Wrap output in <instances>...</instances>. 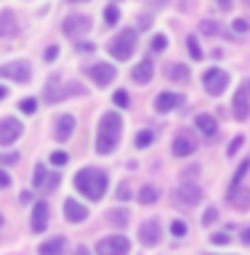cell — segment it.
Returning <instances> with one entry per match:
<instances>
[{"label": "cell", "mask_w": 250, "mask_h": 255, "mask_svg": "<svg viewBox=\"0 0 250 255\" xmlns=\"http://www.w3.org/2000/svg\"><path fill=\"white\" fill-rule=\"evenodd\" d=\"M232 115H235L240 123H245L250 117V96H248V88L243 85L240 91L235 93V99H232Z\"/></svg>", "instance_id": "cell-10"}, {"label": "cell", "mask_w": 250, "mask_h": 255, "mask_svg": "<svg viewBox=\"0 0 250 255\" xmlns=\"http://www.w3.org/2000/svg\"><path fill=\"white\" fill-rule=\"evenodd\" d=\"M59 178H61V175H59V173H53L51 178H48V183H45V189H48V191H53L56 186H59Z\"/></svg>", "instance_id": "cell-39"}, {"label": "cell", "mask_w": 250, "mask_h": 255, "mask_svg": "<svg viewBox=\"0 0 250 255\" xmlns=\"http://www.w3.org/2000/svg\"><path fill=\"white\" fill-rule=\"evenodd\" d=\"M91 29V19L88 16H67L64 19V35L67 37H80Z\"/></svg>", "instance_id": "cell-11"}, {"label": "cell", "mask_w": 250, "mask_h": 255, "mask_svg": "<svg viewBox=\"0 0 250 255\" xmlns=\"http://www.w3.org/2000/svg\"><path fill=\"white\" fill-rule=\"evenodd\" d=\"M195 125H197L205 135H216V130H219V123H216V117H211V115H197Z\"/></svg>", "instance_id": "cell-21"}, {"label": "cell", "mask_w": 250, "mask_h": 255, "mask_svg": "<svg viewBox=\"0 0 250 255\" xmlns=\"http://www.w3.org/2000/svg\"><path fill=\"white\" fill-rule=\"evenodd\" d=\"M64 215H67L69 223H80V221L88 218V210L77 202V199H67V202H64Z\"/></svg>", "instance_id": "cell-15"}, {"label": "cell", "mask_w": 250, "mask_h": 255, "mask_svg": "<svg viewBox=\"0 0 250 255\" xmlns=\"http://www.w3.org/2000/svg\"><path fill=\"white\" fill-rule=\"evenodd\" d=\"M157 199H160V191L155 186H144L141 194H139V202L141 205H152V202H157Z\"/></svg>", "instance_id": "cell-23"}, {"label": "cell", "mask_w": 250, "mask_h": 255, "mask_svg": "<svg viewBox=\"0 0 250 255\" xmlns=\"http://www.w3.org/2000/svg\"><path fill=\"white\" fill-rule=\"evenodd\" d=\"M136 51V29H123L112 37L109 43V53L115 56L117 61H128Z\"/></svg>", "instance_id": "cell-3"}, {"label": "cell", "mask_w": 250, "mask_h": 255, "mask_svg": "<svg viewBox=\"0 0 250 255\" xmlns=\"http://www.w3.org/2000/svg\"><path fill=\"white\" fill-rule=\"evenodd\" d=\"M128 197H131V191H128L125 183H120V189H117V199H128Z\"/></svg>", "instance_id": "cell-41"}, {"label": "cell", "mask_w": 250, "mask_h": 255, "mask_svg": "<svg viewBox=\"0 0 250 255\" xmlns=\"http://www.w3.org/2000/svg\"><path fill=\"white\" fill-rule=\"evenodd\" d=\"M5 186H11V175H8L3 167H0V189H5Z\"/></svg>", "instance_id": "cell-40"}, {"label": "cell", "mask_w": 250, "mask_h": 255, "mask_svg": "<svg viewBox=\"0 0 250 255\" xmlns=\"http://www.w3.org/2000/svg\"><path fill=\"white\" fill-rule=\"evenodd\" d=\"M203 83H205V91L211 96H221L224 91H227V85H229V75L224 69H208Z\"/></svg>", "instance_id": "cell-5"}, {"label": "cell", "mask_w": 250, "mask_h": 255, "mask_svg": "<svg viewBox=\"0 0 250 255\" xmlns=\"http://www.w3.org/2000/svg\"><path fill=\"white\" fill-rule=\"evenodd\" d=\"M168 77H171L173 83H187L189 80V67L187 64H171V67H168Z\"/></svg>", "instance_id": "cell-22"}, {"label": "cell", "mask_w": 250, "mask_h": 255, "mask_svg": "<svg viewBox=\"0 0 250 255\" xmlns=\"http://www.w3.org/2000/svg\"><path fill=\"white\" fill-rule=\"evenodd\" d=\"M56 53H59V48H56V45H51V48L45 51V59H48V61H53V59H56Z\"/></svg>", "instance_id": "cell-42"}, {"label": "cell", "mask_w": 250, "mask_h": 255, "mask_svg": "<svg viewBox=\"0 0 250 255\" xmlns=\"http://www.w3.org/2000/svg\"><path fill=\"white\" fill-rule=\"evenodd\" d=\"M19 32V21L13 19L11 11H3L0 13V37H13Z\"/></svg>", "instance_id": "cell-19"}, {"label": "cell", "mask_w": 250, "mask_h": 255, "mask_svg": "<svg viewBox=\"0 0 250 255\" xmlns=\"http://www.w3.org/2000/svg\"><path fill=\"white\" fill-rule=\"evenodd\" d=\"M69 3H85V0H69Z\"/></svg>", "instance_id": "cell-49"}, {"label": "cell", "mask_w": 250, "mask_h": 255, "mask_svg": "<svg viewBox=\"0 0 250 255\" xmlns=\"http://www.w3.org/2000/svg\"><path fill=\"white\" fill-rule=\"evenodd\" d=\"M187 48H189V53H192V59H195V61H197V59H203V51H200V45H197V40H195V37H189V40H187Z\"/></svg>", "instance_id": "cell-28"}, {"label": "cell", "mask_w": 250, "mask_h": 255, "mask_svg": "<svg viewBox=\"0 0 250 255\" xmlns=\"http://www.w3.org/2000/svg\"><path fill=\"white\" fill-rule=\"evenodd\" d=\"M19 107H21V112H24V115H35V109H37V101H35V99H24V101L19 104Z\"/></svg>", "instance_id": "cell-30"}, {"label": "cell", "mask_w": 250, "mask_h": 255, "mask_svg": "<svg viewBox=\"0 0 250 255\" xmlns=\"http://www.w3.org/2000/svg\"><path fill=\"white\" fill-rule=\"evenodd\" d=\"M211 239H213V242H216V245H227V242H229V239H232V237L227 234V231H219V234H213Z\"/></svg>", "instance_id": "cell-36"}, {"label": "cell", "mask_w": 250, "mask_h": 255, "mask_svg": "<svg viewBox=\"0 0 250 255\" xmlns=\"http://www.w3.org/2000/svg\"><path fill=\"white\" fill-rule=\"evenodd\" d=\"M21 135V123L16 117H3L0 120V146H11Z\"/></svg>", "instance_id": "cell-7"}, {"label": "cell", "mask_w": 250, "mask_h": 255, "mask_svg": "<svg viewBox=\"0 0 250 255\" xmlns=\"http://www.w3.org/2000/svg\"><path fill=\"white\" fill-rule=\"evenodd\" d=\"M0 77H8L13 83H29L32 77V69L27 61H11V64H3L0 67Z\"/></svg>", "instance_id": "cell-6"}, {"label": "cell", "mask_w": 250, "mask_h": 255, "mask_svg": "<svg viewBox=\"0 0 250 255\" xmlns=\"http://www.w3.org/2000/svg\"><path fill=\"white\" fill-rule=\"evenodd\" d=\"M232 27H235L237 32H248V29H250V21H248V19H237Z\"/></svg>", "instance_id": "cell-38"}, {"label": "cell", "mask_w": 250, "mask_h": 255, "mask_svg": "<svg viewBox=\"0 0 250 255\" xmlns=\"http://www.w3.org/2000/svg\"><path fill=\"white\" fill-rule=\"evenodd\" d=\"M104 19H107L109 27H112V24H117V19H120L117 8H115V5H107V11H104Z\"/></svg>", "instance_id": "cell-29"}, {"label": "cell", "mask_w": 250, "mask_h": 255, "mask_svg": "<svg viewBox=\"0 0 250 255\" xmlns=\"http://www.w3.org/2000/svg\"><path fill=\"white\" fill-rule=\"evenodd\" d=\"M243 242H245V245H250V226L243 231Z\"/></svg>", "instance_id": "cell-46"}, {"label": "cell", "mask_w": 250, "mask_h": 255, "mask_svg": "<svg viewBox=\"0 0 250 255\" xmlns=\"http://www.w3.org/2000/svg\"><path fill=\"white\" fill-rule=\"evenodd\" d=\"M109 221L115 223V226H125V223H128V213H123V210H112V213H109Z\"/></svg>", "instance_id": "cell-27"}, {"label": "cell", "mask_w": 250, "mask_h": 255, "mask_svg": "<svg viewBox=\"0 0 250 255\" xmlns=\"http://www.w3.org/2000/svg\"><path fill=\"white\" fill-rule=\"evenodd\" d=\"M173 199L179 202L181 207H195L200 199H203V191H200V186H195V183H184V186H179L173 191Z\"/></svg>", "instance_id": "cell-9"}, {"label": "cell", "mask_w": 250, "mask_h": 255, "mask_svg": "<svg viewBox=\"0 0 250 255\" xmlns=\"http://www.w3.org/2000/svg\"><path fill=\"white\" fill-rule=\"evenodd\" d=\"M245 3H248V5H250V0H245Z\"/></svg>", "instance_id": "cell-50"}, {"label": "cell", "mask_w": 250, "mask_h": 255, "mask_svg": "<svg viewBox=\"0 0 250 255\" xmlns=\"http://www.w3.org/2000/svg\"><path fill=\"white\" fill-rule=\"evenodd\" d=\"M48 226V202H37L35 210H32V231H45Z\"/></svg>", "instance_id": "cell-16"}, {"label": "cell", "mask_w": 250, "mask_h": 255, "mask_svg": "<svg viewBox=\"0 0 250 255\" xmlns=\"http://www.w3.org/2000/svg\"><path fill=\"white\" fill-rule=\"evenodd\" d=\"M171 231H173V237H184V234H187V226H184V221H173Z\"/></svg>", "instance_id": "cell-34"}, {"label": "cell", "mask_w": 250, "mask_h": 255, "mask_svg": "<svg viewBox=\"0 0 250 255\" xmlns=\"http://www.w3.org/2000/svg\"><path fill=\"white\" fill-rule=\"evenodd\" d=\"M181 104H184V96L165 91V93H160V96H157V101H155V109L160 112V115H165V112H173L176 107H181Z\"/></svg>", "instance_id": "cell-14"}, {"label": "cell", "mask_w": 250, "mask_h": 255, "mask_svg": "<svg viewBox=\"0 0 250 255\" xmlns=\"http://www.w3.org/2000/svg\"><path fill=\"white\" fill-rule=\"evenodd\" d=\"M243 141H245V138H243V135H237V138H235V141H232V143H229V157H232V154H237V149H240V146H243Z\"/></svg>", "instance_id": "cell-37"}, {"label": "cell", "mask_w": 250, "mask_h": 255, "mask_svg": "<svg viewBox=\"0 0 250 255\" xmlns=\"http://www.w3.org/2000/svg\"><path fill=\"white\" fill-rule=\"evenodd\" d=\"M152 77H155V64H152L149 59H144L141 64H136V67H133V80H136V83L147 85Z\"/></svg>", "instance_id": "cell-18"}, {"label": "cell", "mask_w": 250, "mask_h": 255, "mask_svg": "<svg viewBox=\"0 0 250 255\" xmlns=\"http://www.w3.org/2000/svg\"><path fill=\"white\" fill-rule=\"evenodd\" d=\"M0 162H5V165H8V162H16V154H5V157H0Z\"/></svg>", "instance_id": "cell-45"}, {"label": "cell", "mask_w": 250, "mask_h": 255, "mask_svg": "<svg viewBox=\"0 0 250 255\" xmlns=\"http://www.w3.org/2000/svg\"><path fill=\"white\" fill-rule=\"evenodd\" d=\"M0 223H3V218H0Z\"/></svg>", "instance_id": "cell-51"}, {"label": "cell", "mask_w": 250, "mask_h": 255, "mask_svg": "<svg viewBox=\"0 0 250 255\" xmlns=\"http://www.w3.org/2000/svg\"><path fill=\"white\" fill-rule=\"evenodd\" d=\"M152 141H155V133H152V130H141L139 135H136V146H139V149H147Z\"/></svg>", "instance_id": "cell-26"}, {"label": "cell", "mask_w": 250, "mask_h": 255, "mask_svg": "<svg viewBox=\"0 0 250 255\" xmlns=\"http://www.w3.org/2000/svg\"><path fill=\"white\" fill-rule=\"evenodd\" d=\"M195 149H197V141L189 133H179L173 138V154L176 157H189V154H195Z\"/></svg>", "instance_id": "cell-13"}, {"label": "cell", "mask_w": 250, "mask_h": 255, "mask_svg": "<svg viewBox=\"0 0 250 255\" xmlns=\"http://www.w3.org/2000/svg\"><path fill=\"white\" fill-rule=\"evenodd\" d=\"M165 45H168V37L165 35H155V40H152V51H163Z\"/></svg>", "instance_id": "cell-33"}, {"label": "cell", "mask_w": 250, "mask_h": 255, "mask_svg": "<svg viewBox=\"0 0 250 255\" xmlns=\"http://www.w3.org/2000/svg\"><path fill=\"white\" fill-rule=\"evenodd\" d=\"M5 96H8V91H5L3 85H0V99H5Z\"/></svg>", "instance_id": "cell-47"}, {"label": "cell", "mask_w": 250, "mask_h": 255, "mask_svg": "<svg viewBox=\"0 0 250 255\" xmlns=\"http://www.w3.org/2000/svg\"><path fill=\"white\" fill-rule=\"evenodd\" d=\"M96 253H99V255H128V253H131V242H128V237L112 234V237L99 239Z\"/></svg>", "instance_id": "cell-4"}, {"label": "cell", "mask_w": 250, "mask_h": 255, "mask_svg": "<svg viewBox=\"0 0 250 255\" xmlns=\"http://www.w3.org/2000/svg\"><path fill=\"white\" fill-rule=\"evenodd\" d=\"M107 173H101L99 167H83L77 175H75V186L77 191H83L88 199H101L104 191H107Z\"/></svg>", "instance_id": "cell-2"}, {"label": "cell", "mask_w": 250, "mask_h": 255, "mask_svg": "<svg viewBox=\"0 0 250 255\" xmlns=\"http://www.w3.org/2000/svg\"><path fill=\"white\" fill-rule=\"evenodd\" d=\"M72 130H75V117H72V115H61L59 120H56L53 135H56L59 141H67L69 135H72Z\"/></svg>", "instance_id": "cell-17"}, {"label": "cell", "mask_w": 250, "mask_h": 255, "mask_svg": "<svg viewBox=\"0 0 250 255\" xmlns=\"http://www.w3.org/2000/svg\"><path fill=\"white\" fill-rule=\"evenodd\" d=\"M139 239H141V245H147V247H155L160 239H163V226H160V221L157 218H149L147 223H141V229H139Z\"/></svg>", "instance_id": "cell-8"}, {"label": "cell", "mask_w": 250, "mask_h": 255, "mask_svg": "<svg viewBox=\"0 0 250 255\" xmlns=\"http://www.w3.org/2000/svg\"><path fill=\"white\" fill-rule=\"evenodd\" d=\"M219 8H221V11H229V8H232V0H219Z\"/></svg>", "instance_id": "cell-44"}, {"label": "cell", "mask_w": 250, "mask_h": 255, "mask_svg": "<svg viewBox=\"0 0 250 255\" xmlns=\"http://www.w3.org/2000/svg\"><path fill=\"white\" fill-rule=\"evenodd\" d=\"M115 104H117V107H128V104H131V99H128L125 91H117V93H115Z\"/></svg>", "instance_id": "cell-35"}, {"label": "cell", "mask_w": 250, "mask_h": 255, "mask_svg": "<svg viewBox=\"0 0 250 255\" xmlns=\"http://www.w3.org/2000/svg\"><path fill=\"white\" fill-rule=\"evenodd\" d=\"M120 133H123V120H120L117 112H107L99 123V133H96V151L99 154H109L115 151Z\"/></svg>", "instance_id": "cell-1"}, {"label": "cell", "mask_w": 250, "mask_h": 255, "mask_svg": "<svg viewBox=\"0 0 250 255\" xmlns=\"http://www.w3.org/2000/svg\"><path fill=\"white\" fill-rule=\"evenodd\" d=\"M216 218H219V210H216V207H208L205 215H203V226H211Z\"/></svg>", "instance_id": "cell-31"}, {"label": "cell", "mask_w": 250, "mask_h": 255, "mask_svg": "<svg viewBox=\"0 0 250 255\" xmlns=\"http://www.w3.org/2000/svg\"><path fill=\"white\" fill-rule=\"evenodd\" d=\"M203 32H205V35H211V32H216V24H213V21H203Z\"/></svg>", "instance_id": "cell-43"}, {"label": "cell", "mask_w": 250, "mask_h": 255, "mask_svg": "<svg viewBox=\"0 0 250 255\" xmlns=\"http://www.w3.org/2000/svg\"><path fill=\"white\" fill-rule=\"evenodd\" d=\"M77 255H88V250L85 247H77Z\"/></svg>", "instance_id": "cell-48"}, {"label": "cell", "mask_w": 250, "mask_h": 255, "mask_svg": "<svg viewBox=\"0 0 250 255\" xmlns=\"http://www.w3.org/2000/svg\"><path fill=\"white\" fill-rule=\"evenodd\" d=\"M115 67H112V64H93V67H88V77L93 80L96 85H109L112 80H115Z\"/></svg>", "instance_id": "cell-12"}, {"label": "cell", "mask_w": 250, "mask_h": 255, "mask_svg": "<svg viewBox=\"0 0 250 255\" xmlns=\"http://www.w3.org/2000/svg\"><path fill=\"white\" fill-rule=\"evenodd\" d=\"M248 170H250V159H245V162L237 167V173H235V181H232L229 191H237V189H240V183H243V178H245V173H248Z\"/></svg>", "instance_id": "cell-24"}, {"label": "cell", "mask_w": 250, "mask_h": 255, "mask_svg": "<svg viewBox=\"0 0 250 255\" xmlns=\"http://www.w3.org/2000/svg\"><path fill=\"white\" fill-rule=\"evenodd\" d=\"M67 159H69L67 151H53V154H51V165H59L61 167V165H67Z\"/></svg>", "instance_id": "cell-32"}, {"label": "cell", "mask_w": 250, "mask_h": 255, "mask_svg": "<svg viewBox=\"0 0 250 255\" xmlns=\"http://www.w3.org/2000/svg\"><path fill=\"white\" fill-rule=\"evenodd\" d=\"M32 183H35V186H45V183H48V170L43 165L35 167V173H32Z\"/></svg>", "instance_id": "cell-25"}, {"label": "cell", "mask_w": 250, "mask_h": 255, "mask_svg": "<svg viewBox=\"0 0 250 255\" xmlns=\"http://www.w3.org/2000/svg\"><path fill=\"white\" fill-rule=\"evenodd\" d=\"M64 247H67V239L53 237V239H48V242L40 245V255H64Z\"/></svg>", "instance_id": "cell-20"}]
</instances>
